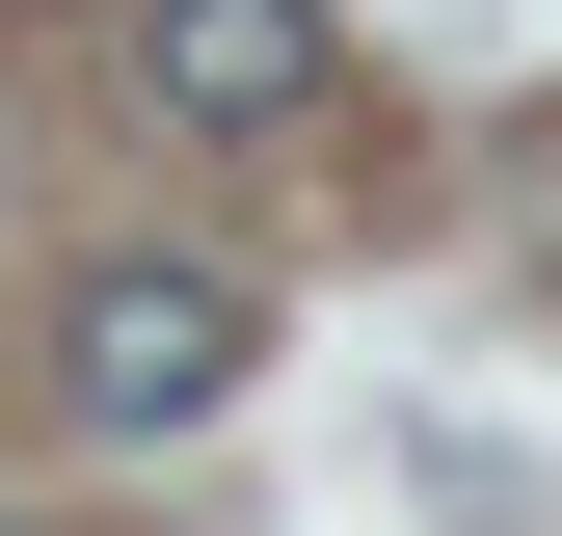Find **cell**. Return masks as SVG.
<instances>
[{
    "label": "cell",
    "instance_id": "obj_1",
    "mask_svg": "<svg viewBox=\"0 0 562 536\" xmlns=\"http://www.w3.org/2000/svg\"><path fill=\"white\" fill-rule=\"evenodd\" d=\"M241 349H268V295H241L215 242H134V268L54 295V402H81V429H215Z\"/></svg>",
    "mask_w": 562,
    "mask_h": 536
},
{
    "label": "cell",
    "instance_id": "obj_2",
    "mask_svg": "<svg viewBox=\"0 0 562 536\" xmlns=\"http://www.w3.org/2000/svg\"><path fill=\"white\" fill-rule=\"evenodd\" d=\"M322 81H348L322 0H161V108H188V134H295Z\"/></svg>",
    "mask_w": 562,
    "mask_h": 536
}]
</instances>
